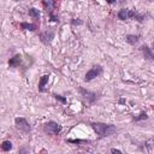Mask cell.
<instances>
[{
	"instance_id": "ba28073f",
	"label": "cell",
	"mask_w": 154,
	"mask_h": 154,
	"mask_svg": "<svg viewBox=\"0 0 154 154\" xmlns=\"http://www.w3.org/2000/svg\"><path fill=\"white\" fill-rule=\"evenodd\" d=\"M21 63H22V57L19 54H17V55H15L13 58H11V59H10L9 65L11 68H18L19 65H21Z\"/></svg>"
},
{
	"instance_id": "7c38bea8",
	"label": "cell",
	"mask_w": 154,
	"mask_h": 154,
	"mask_svg": "<svg viewBox=\"0 0 154 154\" xmlns=\"http://www.w3.org/2000/svg\"><path fill=\"white\" fill-rule=\"evenodd\" d=\"M21 28L24 29V30L34 31V30L37 29V25H35V24H30V23H22V24H21Z\"/></svg>"
},
{
	"instance_id": "277c9868",
	"label": "cell",
	"mask_w": 154,
	"mask_h": 154,
	"mask_svg": "<svg viewBox=\"0 0 154 154\" xmlns=\"http://www.w3.org/2000/svg\"><path fill=\"white\" fill-rule=\"evenodd\" d=\"M45 131L49 135H58L62 131V125L55 122H48L47 124H45Z\"/></svg>"
},
{
	"instance_id": "7402d4cb",
	"label": "cell",
	"mask_w": 154,
	"mask_h": 154,
	"mask_svg": "<svg viewBox=\"0 0 154 154\" xmlns=\"http://www.w3.org/2000/svg\"><path fill=\"white\" fill-rule=\"evenodd\" d=\"M16 1H17V0H16Z\"/></svg>"
},
{
	"instance_id": "52a82bcc",
	"label": "cell",
	"mask_w": 154,
	"mask_h": 154,
	"mask_svg": "<svg viewBox=\"0 0 154 154\" xmlns=\"http://www.w3.org/2000/svg\"><path fill=\"white\" fill-rule=\"evenodd\" d=\"M141 51H142L143 57L146 58V59H148V60H154V53H153V51H152L147 45L142 46V47H141Z\"/></svg>"
},
{
	"instance_id": "2e32d148",
	"label": "cell",
	"mask_w": 154,
	"mask_h": 154,
	"mask_svg": "<svg viewBox=\"0 0 154 154\" xmlns=\"http://www.w3.org/2000/svg\"><path fill=\"white\" fill-rule=\"evenodd\" d=\"M54 98H55L57 100H59V101H62L63 104H65V102H66V99L64 98V96H62V95H57V94H55V95H54Z\"/></svg>"
},
{
	"instance_id": "9a60e30c",
	"label": "cell",
	"mask_w": 154,
	"mask_h": 154,
	"mask_svg": "<svg viewBox=\"0 0 154 154\" xmlns=\"http://www.w3.org/2000/svg\"><path fill=\"white\" fill-rule=\"evenodd\" d=\"M147 118H148V116H147L146 113H141L139 117H135L134 121H135V122H139V121H143V119H147Z\"/></svg>"
},
{
	"instance_id": "5b68a950",
	"label": "cell",
	"mask_w": 154,
	"mask_h": 154,
	"mask_svg": "<svg viewBox=\"0 0 154 154\" xmlns=\"http://www.w3.org/2000/svg\"><path fill=\"white\" fill-rule=\"evenodd\" d=\"M53 38H54V31L53 30H46V31L40 34V40L45 45H49L53 41Z\"/></svg>"
},
{
	"instance_id": "7a4b0ae2",
	"label": "cell",
	"mask_w": 154,
	"mask_h": 154,
	"mask_svg": "<svg viewBox=\"0 0 154 154\" xmlns=\"http://www.w3.org/2000/svg\"><path fill=\"white\" fill-rule=\"evenodd\" d=\"M101 72H102V68H101L100 65H95V66H93V68L86 73L84 81H86V82H90L92 80L96 78V77H98L99 75H101Z\"/></svg>"
},
{
	"instance_id": "5bb4252c",
	"label": "cell",
	"mask_w": 154,
	"mask_h": 154,
	"mask_svg": "<svg viewBox=\"0 0 154 154\" xmlns=\"http://www.w3.org/2000/svg\"><path fill=\"white\" fill-rule=\"evenodd\" d=\"M1 149L4 152H10L12 149V143L10 141H4L3 145H1Z\"/></svg>"
},
{
	"instance_id": "44dd1931",
	"label": "cell",
	"mask_w": 154,
	"mask_h": 154,
	"mask_svg": "<svg viewBox=\"0 0 154 154\" xmlns=\"http://www.w3.org/2000/svg\"><path fill=\"white\" fill-rule=\"evenodd\" d=\"M153 48H154V42H153Z\"/></svg>"
},
{
	"instance_id": "d6986e66",
	"label": "cell",
	"mask_w": 154,
	"mask_h": 154,
	"mask_svg": "<svg viewBox=\"0 0 154 154\" xmlns=\"http://www.w3.org/2000/svg\"><path fill=\"white\" fill-rule=\"evenodd\" d=\"M106 1H107L108 4H114V3H116V0H106Z\"/></svg>"
},
{
	"instance_id": "30bf717a",
	"label": "cell",
	"mask_w": 154,
	"mask_h": 154,
	"mask_svg": "<svg viewBox=\"0 0 154 154\" xmlns=\"http://www.w3.org/2000/svg\"><path fill=\"white\" fill-rule=\"evenodd\" d=\"M118 18L122 19V21L129 19V10H128V9H122V10L118 12Z\"/></svg>"
},
{
	"instance_id": "e0dca14e",
	"label": "cell",
	"mask_w": 154,
	"mask_h": 154,
	"mask_svg": "<svg viewBox=\"0 0 154 154\" xmlns=\"http://www.w3.org/2000/svg\"><path fill=\"white\" fill-rule=\"evenodd\" d=\"M111 152H112V153H122L119 149H114V148H113V149H111Z\"/></svg>"
},
{
	"instance_id": "8fae6325",
	"label": "cell",
	"mask_w": 154,
	"mask_h": 154,
	"mask_svg": "<svg viewBox=\"0 0 154 154\" xmlns=\"http://www.w3.org/2000/svg\"><path fill=\"white\" fill-rule=\"evenodd\" d=\"M126 42L130 45H135L139 42V36L137 35H128L126 36Z\"/></svg>"
},
{
	"instance_id": "4fadbf2b",
	"label": "cell",
	"mask_w": 154,
	"mask_h": 154,
	"mask_svg": "<svg viewBox=\"0 0 154 154\" xmlns=\"http://www.w3.org/2000/svg\"><path fill=\"white\" fill-rule=\"evenodd\" d=\"M29 16L31 17V18H34V19H38L40 18V12H38V10L37 9H30L29 10Z\"/></svg>"
},
{
	"instance_id": "3957f363",
	"label": "cell",
	"mask_w": 154,
	"mask_h": 154,
	"mask_svg": "<svg viewBox=\"0 0 154 154\" xmlns=\"http://www.w3.org/2000/svg\"><path fill=\"white\" fill-rule=\"evenodd\" d=\"M15 125H16V128L18 129V130H21V131H23V132H29L30 130H31V126H30V124L27 122V119L25 118H16L15 119Z\"/></svg>"
},
{
	"instance_id": "6da1fadb",
	"label": "cell",
	"mask_w": 154,
	"mask_h": 154,
	"mask_svg": "<svg viewBox=\"0 0 154 154\" xmlns=\"http://www.w3.org/2000/svg\"><path fill=\"white\" fill-rule=\"evenodd\" d=\"M92 128L100 137H107L113 135L114 132H117V128L114 125L105 124V123H92Z\"/></svg>"
},
{
	"instance_id": "ffe728a7",
	"label": "cell",
	"mask_w": 154,
	"mask_h": 154,
	"mask_svg": "<svg viewBox=\"0 0 154 154\" xmlns=\"http://www.w3.org/2000/svg\"><path fill=\"white\" fill-rule=\"evenodd\" d=\"M119 102H121V104H124V102H125V100H124V99H121V100H119Z\"/></svg>"
},
{
	"instance_id": "ac0fdd59",
	"label": "cell",
	"mask_w": 154,
	"mask_h": 154,
	"mask_svg": "<svg viewBox=\"0 0 154 154\" xmlns=\"http://www.w3.org/2000/svg\"><path fill=\"white\" fill-rule=\"evenodd\" d=\"M72 24H82L81 21H72Z\"/></svg>"
},
{
	"instance_id": "8992f818",
	"label": "cell",
	"mask_w": 154,
	"mask_h": 154,
	"mask_svg": "<svg viewBox=\"0 0 154 154\" xmlns=\"http://www.w3.org/2000/svg\"><path fill=\"white\" fill-rule=\"evenodd\" d=\"M80 93L82 94L83 98H84L88 102H90V104H93V102L96 100V94H95V93H92V92L86 90V89H83V88H80Z\"/></svg>"
},
{
	"instance_id": "9c48e42d",
	"label": "cell",
	"mask_w": 154,
	"mask_h": 154,
	"mask_svg": "<svg viewBox=\"0 0 154 154\" xmlns=\"http://www.w3.org/2000/svg\"><path fill=\"white\" fill-rule=\"evenodd\" d=\"M48 78H49L48 75H44L41 78H40V82H38V90H40V92H44V90H45V87H46V84L48 83Z\"/></svg>"
}]
</instances>
